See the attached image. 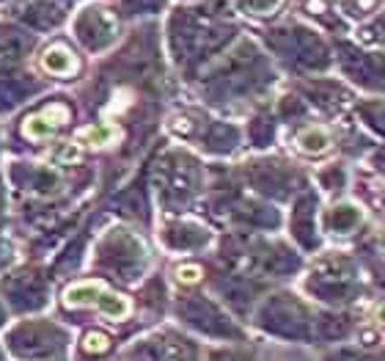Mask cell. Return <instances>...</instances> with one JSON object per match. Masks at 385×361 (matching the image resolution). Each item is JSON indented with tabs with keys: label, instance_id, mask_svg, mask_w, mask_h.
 <instances>
[{
	"label": "cell",
	"instance_id": "cell-1",
	"mask_svg": "<svg viewBox=\"0 0 385 361\" xmlns=\"http://www.w3.org/2000/svg\"><path fill=\"white\" fill-rule=\"evenodd\" d=\"M64 303L69 309L94 306V309H99L110 320H124L129 312H132L129 298L122 296V293H113L102 279H86V281L69 284L64 293Z\"/></svg>",
	"mask_w": 385,
	"mask_h": 361
},
{
	"label": "cell",
	"instance_id": "cell-2",
	"mask_svg": "<svg viewBox=\"0 0 385 361\" xmlns=\"http://www.w3.org/2000/svg\"><path fill=\"white\" fill-rule=\"evenodd\" d=\"M66 119H69V110H66L64 105H53V108H47L44 113L28 119L25 135H31V138H44V135H50L56 127H61Z\"/></svg>",
	"mask_w": 385,
	"mask_h": 361
},
{
	"label": "cell",
	"instance_id": "cell-3",
	"mask_svg": "<svg viewBox=\"0 0 385 361\" xmlns=\"http://www.w3.org/2000/svg\"><path fill=\"white\" fill-rule=\"evenodd\" d=\"M294 146L300 152H308V155H325V152H330L333 138L325 127H306L294 135Z\"/></svg>",
	"mask_w": 385,
	"mask_h": 361
},
{
	"label": "cell",
	"instance_id": "cell-4",
	"mask_svg": "<svg viewBox=\"0 0 385 361\" xmlns=\"http://www.w3.org/2000/svg\"><path fill=\"white\" fill-rule=\"evenodd\" d=\"M44 66H47V72H56V75H72V72L77 69V61L72 58V53H69V50H64V47H56L53 53H47Z\"/></svg>",
	"mask_w": 385,
	"mask_h": 361
},
{
	"label": "cell",
	"instance_id": "cell-5",
	"mask_svg": "<svg viewBox=\"0 0 385 361\" xmlns=\"http://www.w3.org/2000/svg\"><path fill=\"white\" fill-rule=\"evenodd\" d=\"M80 138H89L91 146H107V144H113V141L119 138V130L110 127V125H99V127H86V130H80Z\"/></svg>",
	"mask_w": 385,
	"mask_h": 361
},
{
	"label": "cell",
	"instance_id": "cell-6",
	"mask_svg": "<svg viewBox=\"0 0 385 361\" xmlns=\"http://www.w3.org/2000/svg\"><path fill=\"white\" fill-rule=\"evenodd\" d=\"M107 348H110V336L102 334V331H89L83 336V350L86 353H105Z\"/></svg>",
	"mask_w": 385,
	"mask_h": 361
},
{
	"label": "cell",
	"instance_id": "cell-7",
	"mask_svg": "<svg viewBox=\"0 0 385 361\" xmlns=\"http://www.w3.org/2000/svg\"><path fill=\"white\" fill-rule=\"evenodd\" d=\"M201 276H204V270H201L198 265H182V267L176 270V279H179L182 284H195V281H201Z\"/></svg>",
	"mask_w": 385,
	"mask_h": 361
},
{
	"label": "cell",
	"instance_id": "cell-8",
	"mask_svg": "<svg viewBox=\"0 0 385 361\" xmlns=\"http://www.w3.org/2000/svg\"><path fill=\"white\" fill-rule=\"evenodd\" d=\"M374 320H377V326H385V303L374 309Z\"/></svg>",
	"mask_w": 385,
	"mask_h": 361
},
{
	"label": "cell",
	"instance_id": "cell-9",
	"mask_svg": "<svg viewBox=\"0 0 385 361\" xmlns=\"http://www.w3.org/2000/svg\"><path fill=\"white\" fill-rule=\"evenodd\" d=\"M360 339H363V345H374V334H372V331L360 334Z\"/></svg>",
	"mask_w": 385,
	"mask_h": 361
},
{
	"label": "cell",
	"instance_id": "cell-10",
	"mask_svg": "<svg viewBox=\"0 0 385 361\" xmlns=\"http://www.w3.org/2000/svg\"><path fill=\"white\" fill-rule=\"evenodd\" d=\"M308 6H311V8H314V11H322V8H325V6H322V3H317V0H311V3H308Z\"/></svg>",
	"mask_w": 385,
	"mask_h": 361
}]
</instances>
